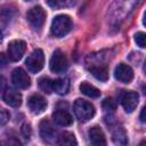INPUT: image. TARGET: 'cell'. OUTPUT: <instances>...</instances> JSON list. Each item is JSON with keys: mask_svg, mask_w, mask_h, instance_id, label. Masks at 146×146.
<instances>
[{"mask_svg": "<svg viewBox=\"0 0 146 146\" xmlns=\"http://www.w3.org/2000/svg\"><path fill=\"white\" fill-rule=\"evenodd\" d=\"M88 137H89V140L92 145H105L106 144V139H105V135L103 132V130L95 125L92 127L89 132H88Z\"/></svg>", "mask_w": 146, "mask_h": 146, "instance_id": "obj_15", "label": "cell"}, {"mask_svg": "<svg viewBox=\"0 0 146 146\" xmlns=\"http://www.w3.org/2000/svg\"><path fill=\"white\" fill-rule=\"evenodd\" d=\"M143 91H144V94L146 95V86H143Z\"/></svg>", "mask_w": 146, "mask_h": 146, "instance_id": "obj_30", "label": "cell"}, {"mask_svg": "<svg viewBox=\"0 0 146 146\" xmlns=\"http://www.w3.org/2000/svg\"><path fill=\"white\" fill-rule=\"evenodd\" d=\"M52 120L59 125L67 127L73 123V117L71 113L65 108H57L52 113Z\"/></svg>", "mask_w": 146, "mask_h": 146, "instance_id": "obj_14", "label": "cell"}, {"mask_svg": "<svg viewBox=\"0 0 146 146\" xmlns=\"http://www.w3.org/2000/svg\"><path fill=\"white\" fill-rule=\"evenodd\" d=\"M80 90L82 94H84L86 96L88 97H91V98H97L100 96V91L98 88H96L95 86L88 83V82H82L80 84Z\"/></svg>", "mask_w": 146, "mask_h": 146, "instance_id": "obj_17", "label": "cell"}, {"mask_svg": "<svg viewBox=\"0 0 146 146\" xmlns=\"http://www.w3.org/2000/svg\"><path fill=\"white\" fill-rule=\"evenodd\" d=\"M22 133H23L24 138H26V139L30 138V136H31V125L29 123H24L22 125Z\"/></svg>", "mask_w": 146, "mask_h": 146, "instance_id": "obj_25", "label": "cell"}, {"mask_svg": "<svg viewBox=\"0 0 146 146\" xmlns=\"http://www.w3.org/2000/svg\"><path fill=\"white\" fill-rule=\"evenodd\" d=\"M25 64L31 73H38L44 65V55L41 49H34L26 58Z\"/></svg>", "mask_w": 146, "mask_h": 146, "instance_id": "obj_5", "label": "cell"}, {"mask_svg": "<svg viewBox=\"0 0 146 146\" xmlns=\"http://www.w3.org/2000/svg\"><path fill=\"white\" fill-rule=\"evenodd\" d=\"M138 94L135 91H123L120 96V102L122 107L127 113H131L138 105Z\"/></svg>", "mask_w": 146, "mask_h": 146, "instance_id": "obj_8", "label": "cell"}, {"mask_svg": "<svg viewBox=\"0 0 146 146\" xmlns=\"http://www.w3.org/2000/svg\"><path fill=\"white\" fill-rule=\"evenodd\" d=\"M9 117H10L9 113H8L5 108H2V110H1V119H0V123H1V125L6 124V122L9 120Z\"/></svg>", "mask_w": 146, "mask_h": 146, "instance_id": "obj_26", "label": "cell"}, {"mask_svg": "<svg viewBox=\"0 0 146 146\" xmlns=\"http://www.w3.org/2000/svg\"><path fill=\"white\" fill-rule=\"evenodd\" d=\"M70 82L67 79H56L54 80V91L58 95H65L68 91Z\"/></svg>", "mask_w": 146, "mask_h": 146, "instance_id": "obj_18", "label": "cell"}, {"mask_svg": "<svg viewBox=\"0 0 146 146\" xmlns=\"http://www.w3.org/2000/svg\"><path fill=\"white\" fill-rule=\"evenodd\" d=\"M135 42L140 48H146V33L144 32H137L135 34Z\"/></svg>", "mask_w": 146, "mask_h": 146, "instance_id": "obj_23", "label": "cell"}, {"mask_svg": "<svg viewBox=\"0 0 146 146\" xmlns=\"http://www.w3.org/2000/svg\"><path fill=\"white\" fill-rule=\"evenodd\" d=\"M11 82L19 89H27L31 84V79L23 68L17 67L11 73Z\"/></svg>", "mask_w": 146, "mask_h": 146, "instance_id": "obj_9", "label": "cell"}, {"mask_svg": "<svg viewBox=\"0 0 146 146\" xmlns=\"http://www.w3.org/2000/svg\"><path fill=\"white\" fill-rule=\"evenodd\" d=\"M76 2L78 0H47V3L55 9L73 7L76 5Z\"/></svg>", "mask_w": 146, "mask_h": 146, "instance_id": "obj_20", "label": "cell"}, {"mask_svg": "<svg viewBox=\"0 0 146 146\" xmlns=\"http://www.w3.org/2000/svg\"><path fill=\"white\" fill-rule=\"evenodd\" d=\"M27 106H29L30 111L33 114H40V113H42L46 110V107H47V100L41 95L34 94V95H32L29 98Z\"/></svg>", "mask_w": 146, "mask_h": 146, "instance_id": "obj_11", "label": "cell"}, {"mask_svg": "<svg viewBox=\"0 0 146 146\" xmlns=\"http://www.w3.org/2000/svg\"><path fill=\"white\" fill-rule=\"evenodd\" d=\"M39 128H40V136L42 137V139H43L44 141L50 143V141H52V140L56 138L57 131H56V129L54 128V125L51 124L50 121H48V120H42V121L40 122Z\"/></svg>", "mask_w": 146, "mask_h": 146, "instance_id": "obj_13", "label": "cell"}, {"mask_svg": "<svg viewBox=\"0 0 146 146\" xmlns=\"http://www.w3.org/2000/svg\"><path fill=\"white\" fill-rule=\"evenodd\" d=\"M114 76L122 83H130L133 79V71L129 65L120 63L114 70Z\"/></svg>", "mask_w": 146, "mask_h": 146, "instance_id": "obj_10", "label": "cell"}, {"mask_svg": "<svg viewBox=\"0 0 146 146\" xmlns=\"http://www.w3.org/2000/svg\"><path fill=\"white\" fill-rule=\"evenodd\" d=\"M112 138H113V141L117 145H125L128 143V139H127V133L124 131L123 128L121 127H117L116 129L113 130V135H112Z\"/></svg>", "mask_w": 146, "mask_h": 146, "instance_id": "obj_19", "label": "cell"}, {"mask_svg": "<svg viewBox=\"0 0 146 146\" xmlns=\"http://www.w3.org/2000/svg\"><path fill=\"white\" fill-rule=\"evenodd\" d=\"M103 107L106 111H113V110H115L116 104L112 98H105L104 102H103Z\"/></svg>", "mask_w": 146, "mask_h": 146, "instance_id": "obj_24", "label": "cell"}, {"mask_svg": "<svg viewBox=\"0 0 146 146\" xmlns=\"http://www.w3.org/2000/svg\"><path fill=\"white\" fill-rule=\"evenodd\" d=\"M49 67L51 70V72L60 74L64 73L67 68V59L66 56L64 55V52L59 49H56L51 57H50V62H49Z\"/></svg>", "mask_w": 146, "mask_h": 146, "instance_id": "obj_6", "label": "cell"}, {"mask_svg": "<svg viewBox=\"0 0 146 146\" xmlns=\"http://www.w3.org/2000/svg\"><path fill=\"white\" fill-rule=\"evenodd\" d=\"M72 27V21L70 18V16L67 15H57L56 17H54L52 22H51V34L56 38H62L64 35H66Z\"/></svg>", "mask_w": 146, "mask_h": 146, "instance_id": "obj_2", "label": "cell"}, {"mask_svg": "<svg viewBox=\"0 0 146 146\" xmlns=\"http://www.w3.org/2000/svg\"><path fill=\"white\" fill-rule=\"evenodd\" d=\"M26 50V43L23 40H13L9 42L7 48L8 58L11 62H18Z\"/></svg>", "mask_w": 146, "mask_h": 146, "instance_id": "obj_7", "label": "cell"}, {"mask_svg": "<svg viewBox=\"0 0 146 146\" xmlns=\"http://www.w3.org/2000/svg\"><path fill=\"white\" fill-rule=\"evenodd\" d=\"M57 144L59 145H76V140L73 133L71 132H63L59 135L57 139Z\"/></svg>", "mask_w": 146, "mask_h": 146, "instance_id": "obj_22", "label": "cell"}, {"mask_svg": "<svg viewBox=\"0 0 146 146\" xmlns=\"http://www.w3.org/2000/svg\"><path fill=\"white\" fill-rule=\"evenodd\" d=\"M73 108H74V113H75L76 117L80 121H89L96 113L94 105L90 102L81 99V98H79L74 102Z\"/></svg>", "mask_w": 146, "mask_h": 146, "instance_id": "obj_3", "label": "cell"}, {"mask_svg": "<svg viewBox=\"0 0 146 146\" xmlns=\"http://www.w3.org/2000/svg\"><path fill=\"white\" fill-rule=\"evenodd\" d=\"M90 73L99 81H106L108 78V73H107V68L103 65H92L89 68Z\"/></svg>", "mask_w": 146, "mask_h": 146, "instance_id": "obj_16", "label": "cell"}, {"mask_svg": "<svg viewBox=\"0 0 146 146\" xmlns=\"http://www.w3.org/2000/svg\"><path fill=\"white\" fill-rule=\"evenodd\" d=\"M143 71H144V73H145V75H146V60H145V63H144V66H143Z\"/></svg>", "mask_w": 146, "mask_h": 146, "instance_id": "obj_29", "label": "cell"}, {"mask_svg": "<svg viewBox=\"0 0 146 146\" xmlns=\"http://www.w3.org/2000/svg\"><path fill=\"white\" fill-rule=\"evenodd\" d=\"M39 88L46 92V94H51L54 92V80H51L48 76H43L39 80Z\"/></svg>", "mask_w": 146, "mask_h": 146, "instance_id": "obj_21", "label": "cell"}, {"mask_svg": "<svg viewBox=\"0 0 146 146\" xmlns=\"http://www.w3.org/2000/svg\"><path fill=\"white\" fill-rule=\"evenodd\" d=\"M2 99L7 105H9L11 107H18L22 104V95L13 88L5 89V91L2 94Z\"/></svg>", "mask_w": 146, "mask_h": 146, "instance_id": "obj_12", "label": "cell"}, {"mask_svg": "<svg viewBox=\"0 0 146 146\" xmlns=\"http://www.w3.org/2000/svg\"><path fill=\"white\" fill-rule=\"evenodd\" d=\"M26 21L33 29H41L46 21V11L40 6H34L30 8L26 13Z\"/></svg>", "mask_w": 146, "mask_h": 146, "instance_id": "obj_4", "label": "cell"}, {"mask_svg": "<svg viewBox=\"0 0 146 146\" xmlns=\"http://www.w3.org/2000/svg\"><path fill=\"white\" fill-rule=\"evenodd\" d=\"M139 0H114L106 13L107 23L112 26L120 25L138 5Z\"/></svg>", "mask_w": 146, "mask_h": 146, "instance_id": "obj_1", "label": "cell"}, {"mask_svg": "<svg viewBox=\"0 0 146 146\" xmlns=\"http://www.w3.org/2000/svg\"><path fill=\"white\" fill-rule=\"evenodd\" d=\"M26 1H27V0H26Z\"/></svg>", "mask_w": 146, "mask_h": 146, "instance_id": "obj_31", "label": "cell"}, {"mask_svg": "<svg viewBox=\"0 0 146 146\" xmlns=\"http://www.w3.org/2000/svg\"><path fill=\"white\" fill-rule=\"evenodd\" d=\"M139 119H140L141 122L146 123V105L143 107V110H141V112H140V115H139Z\"/></svg>", "mask_w": 146, "mask_h": 146, "instance_id": "obj_27", "label": "cell"}, {"mask_svg": "<svg viewBox=\"0 0 146 146\" xmlns=\"http://www.w3.org/2000/svg\"><path fill=\"white\" fill-rule=\"evenodd\" d=\"M143 23H144V25L146 26V11H145V14H144V18H143Z\"/></svg>", "mask_w": 146, "mask_h": 146, "instance_id": "obj_28", "label": "cell"}]
</instances>
